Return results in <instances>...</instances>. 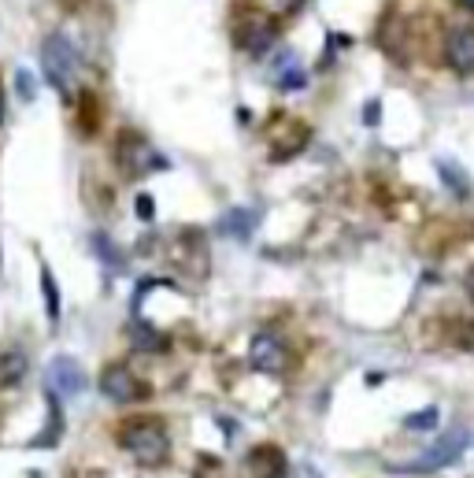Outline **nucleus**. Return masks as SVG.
<instances>
[{"mask_svg": "<svg viewBox=\"0 0 474 478\" xmlns=\"http://www.w3.org/2000/svg\"><path fill=\"white\" fill-rule=\"evenodd\" d=\"M118 445H123L137 464H164L167 460V430L160 419H148V416H137V419H127L118 426Z\"/></svg>", "mask_w": 474, "mask_h": 478, "instance_id": "f257e3e1", "label": "nucleus"}, {"mask_svg": "<svg viewBox=\"0 0 474 478\" xmlns=\"http://www.w3.org/2000/svg\"><path fill=\"white\" fill-rule=\"evenodd\" d=\"M42 71H45V82L52 90H60L63 97L71 93L74 74H78V53H74V42L67 33L52 30L42 42Z\"/></svg>", "mask_w": 474, "mask_h": 478, "instance_id": "f03ea898", "label": "nucleus"}, {"mask_svg": "<svg viewBox=\"0 0 474 478\" xmlns=\"http://www.w3.org/2000/svg\"><path fill=\"white\" fill-rule=\"evenodd\" d=\"M467 445H470V430L456 426V430L441 434L438 442H433L426 453H419L412 464H397L393 471H401V474H430V471H441V467L456 464V460L467 453Z\"/></svg>", "mask_w": 474, "mask_h": 478, "instance_id": "7ed1b4c3", "label": "nucleus"}, {"mask_svg": "<svg viewBox=\"0 0 474 478\" xmlns=\"http://www.w3.org/2000/svg\"><path fill=\"white\" fill-rule=\"evenodd\" d=\"M279 33H282V26L274 23V15H245L237 33H233V42L249 56H267L274 45H279Z\"/></svg>", "mask_w": 474, "mask_h": 478, "instance_id": "20e7f679", "label": "nucleus"}, {"mask_svg": "<svg viewBox=\"0 0 474 478\" xmlns=\"http://www.w3.org/2000/svg\"><path fill=\"white\" fill-rule=\"evenodd\" d=\"M115 156H118V164L127 167L130 178H137V175H145V171H164V167H167L164 156H156L152 145H148L145 138H137V134H127L123 141H118Z\"/></svg>", "mask_w": 474, "mask_h": 478, "instance_id": "39448f33", "label": "nucleus"}, {"mask_svg": "<svg viewBox=\"0 0 474 478\" xmlns=\"http://www.w3.org/2000/svg\"><path fill=\"white\" fill-rule=\"evenodd\" d=\"M49 389L60 397V401H71L86 389V371L74 356H52L49 360Z\"/></svg>", "mask_w": 474, "mask_h": 478, "instance_id": "423d86ee", "label": "nucleus"}, {"mask_svg": "<svg viewBox=\"0 0 474 478\" xmlns=\"http://www.w3.org/2000/svg\"><path fill=\"white\" fill-rule=\"evenodd\" d=\"M445 63L456 74H474V26L452 23L445 30Z\"/></svg>", "mask_w": 474, "mask_h": 478, "instance_id": "0eeeda50", "label": "nucleus"}, {"mask_svg": "<svg viewBox=\"0 0 474 478\" xmlns=\"http://www.w3.org/2000/svg\"><path fill=\"white\" fill-rule=\"evenodd\" d=\"M249 364L260 375H279L289 364V352H286V345L274 338V334H256L252 345H249Z\"/></svg>", "mask_w": 474, "mask_h": 478, "instance_id": "6e6552de", "label": "nucleus"}, {"mask_svg": "<svg viewBox=\"0 0 474 478\" xmlns=\"http://www.w3.org/2000/svg\"><path fill=\"white\" fill-rule=\"evenodd\" d=\"M100 393L108 397L111 405H130V401H141V397L148 393L127 368H108L100 375Z\"/></svg>", "mask_w": 474, "mask_h": 478, "instance_id": "1a4fd4ad", "label": "nucleus"}, {"mask_svg": "<svg viewBox=\"0 0 474 478\" xmlns=\"http://www.w3.org/2000/svg\"><path fill=\"white\" fill-rule=\"evenodd\" d=\"M245 467L252 478H286V456L279 445H256L245 456Z\"/></svg>", "mask_w": 474, "mask_h": 478, "instance_id": "9d476101", "label": "nucleus"}, {"mask_svg": "<svg viewBox=\"0 0 474 478\" xmlns=\"http://www.w3.org/2000/svg\"><path fill=\"white\" fill-rule=\"evenodd\" d=\"M438 175H441V182L449 186V193L456 196V201H474V182L460 164H452V159H438Z\"/></svg>", "mask_w": 474, "mask_h": 478, "instance_id": "9b49d317", "label": "nucleus"}, {"mask_svg": "<svg viewBox=\"0 0 474 478\" xmlns=\"http://www.w3.org/2000/svg\"><path fill=\"white\" fill-rule=\"evenodd\" d=\"M256 223H260V215H256L252 208H237V212H226L219 226H223V234H226V237H237V242H249L252 230H256Z\"/></svg>", "mask_w": 474, "mask_h": 478, "instance_id": "f8f14e48", "label": "nucleus"}, {"mask_svg": "<svg viewBox=\"0 0 474 478\" xmlns=\"http://www.w3.org/2000/svg\"><path fill=\"white\" fill-rule=\"evenodd\" d=\"M60 434H63V412H60V397L49 389V423L42 430V437L33 442V449H42V445H56L60 442Z\"/></svg>", "mask_w": 474, "mask_h": 478, "instance_id": "ddd939ff", "label": "nucleus"}, {"mask_svg": "<svg viewBox=\"0 0 474 478\" xmlns=\"http://www.w3.org/2000/svg\"><path fill=\"white\" fill-rule=\"evenodd\" d=\"M23 375H26V360L19 352L0 356V386H15V382H23Z\"/></svg>", "mask_w": 474, "mask_h": 478, "instance_id": "4468645a", "label": "nucleus"}, {"mask_svg": "<svg viewBox=\"0 0 474 478\" xmlns=\"http://www.w3.org/2000/svg\"><path fill=\"white\" fill-rule=\"evenodd\" d=\"M42 293H45V311L52 323H60V286H56V278L49 267H42Z\"/></svg>", "mask_w": 474, "mask_h": 478, "instance_id": "2eb2a0df", "label": "nucleus"}, {"mask_svg": "<svg viewBox=\"0 0 474 478\" xmlns=\"http://www.w3.org/2000/svg\"><path fill=\"white\" fill-rule=\"evenodd\" d=\"M90 245H93V249L100 253V260H104L108 267H118V271H123V267H127V260H123V253H118V249H115V245L108 242V234H93V237H90Z\"/></svg>", "mask_w": 474, "mask_h": 478, "instance_id": "dca6fc26", "label": "nucleus"}, {"mask_svg": "<svg viewBox=\"0 0 474 478\" xmlns=\"http://www.w3.org/2000/svg\"><path fill=\"white\" fill-rule=\"evenodd\" d=\"M130 338L137 341V349H152V352H164V349H167V338H164V334L145 330L141 323H134V327H130Z\"/></svg>", "mask_w": 474, "mask_h": 478, "instance_id": "f3484780", "label": "nucleus"}, {"mask_svg": "<svg viewBox=\"0 0 474 478\" xmlns=\"http://www.w3.org/2000/svg\"><path fill=\"white\" fill-rule=\"evenodd\" d=\"M438 419H441L438 408H422V412H412V416L404 419V426H408V430H433V426H438Z\"/></svg>", "mask_w": 474, "mask_h": 478, "instance_id": "a211bd4d", "label": "nucleus"}, {"mask_svg": "<svg viewBox=\"0 0 474 478\" xmlns=\"http://www.w3.org/2000/svg\"><path fill=\"white\" fill-rule=\"evenodd\" d=\"M304 86H308V74L300 67H286L279 74V90H304Z\"/></svg>", "mask_w": 474, "mask_h": 478, "instance_id": "6ab92c4d", "label": "nucleus"}, {"mask_svg": "<svg viewBox=\"0 0 474 478\" xmlns=\"http://www.w3.org/2000/svg\"><path fill=\"white\" fill-rule=\"evenodd\" d=\"M15 78H19V97H23V100H33V97H37V86L30 82V74H26V71H19Z\"/></svg>", "mask_w": 474, "mask_h": 478, "instance_id": "aec40b11", "label": "nucleus"}, {"mask_svg": "<svg viewBox=\"0 0 474 478\" xmlns=\"http://www.w3.org/2000/svg\"><path fill=\"white\" fill-rule=\"evenodd\" d=\"M152 215H156V205H152V196H148V193H141V196H137V219H145V223H148Z\"/></svg>", "mask_w": 474, "mask_h": 478, "instance_id": "412c9836", "label": "nucleus"}, {"mask_svg": "<svg viewBox=\"0 0 474 478\" xmlns=\"http://www.w3.org/2000/svg\"><path fill=\"white\" fill-rule=\"evenodd\" d=\"M378 108H382L378 100H371V104H367V111H364V123H367V127H374L378 119H382V111H378Z\"/></svg>", "mask_w": 474, "mask_h": 478, "instance_id": "4be33fe9", "label": "nucleus"}, {"mask_svg": "<svg viewBox=\"0 0 474 478\" xmlns=\"http://www.w3.org/2000/svg\"><path fill=\"white\" fill-rule=\"evenodd\" d=\"M300 5H304V0H279V8H282L286 15H293V12L300 8Z\"/></svg>", "mask_w": 474, "mask_h": 478, "instance_id": "5701e85b", "label": "nucleus"}, {"mask_svg": "<svg viewBox=\"0 0 474 478\" xmlns=\"http://www.w3.org/2000/svg\"><path fill=\"white\" fill-rule=\"evenodd\" d=\"M467 297L474 301V267H470V274H467Z\"/></svg>", "mask_w": 474, "mask_h": 478, "instance_id": "b1692460", "label": "nucleus"}, {"mask_svg": "<svg viewBox=\"0 0 474 478\" xmlns=\"http://www.w3.org/2000/svg\"><path fill=\"white\" fill-rule=\"evenodd\" d=\"M0 123H5V93H0Z\"/></svg>", "mask_w": 474, "mask_h": 478, "instance_id": "393cba45", "label": "nucleus"}, {"mask_svg": "<svg viewBox=\"0 0 474 478\" xmlns=\"http://www.w3.org/2000/svg\"><path fill=\"white\" fill-rule=\"evenodd\" d=\"M460 5H463V8H470V12H474V0H460Z\"/></svg>", "mask_w": 474, "mask_h": 478, "instance_id": "a878e982", "label": "nucleus"}]
</instances>
